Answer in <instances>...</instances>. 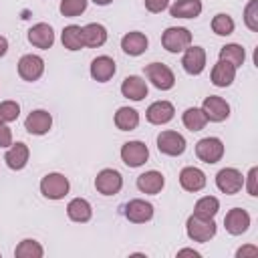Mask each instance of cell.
I'll return each mask as SVG.
<instances>
[{
    "label": "cell",
    "instance_id": "obj_1",
    "mask_svg": "<svg viewBox=\"0 0 258 258\" xmlns=\"http://www.w3.org/2000/svg\"><path fill=\"white\" fill-rule=\"evenodd\" d=\"M216 222L214 218H200L196 214H191L185 222V232L187 238L194 242H210L216 236Z\"/></svg>",
    "mask_w": 258,
    "mask_h": 258
},
{
    "label": "cell",
    "instance_id": "obj_2",
    "mask_svg": "<svg viewBox=\"0 0 258 258\" xmlns=\"http://www.w3.org/2000/svg\"><path fill=\"white\" fill-rule=\"evenodd\" d=\"M161 44L167 52H173V54L183 52L191 44V32L183 26H169L161 34Z\"/></svg>",
    "mask_w": 258,
    "mask_h": 258
},
{
    "label": "cell",
    "instance_id": "obj_3",
    "mask_svg": "<svg viewBox=\"0 0 258 258\" xmlns=\"http://www.w3.org/2000/svg\"><path fill=\"white\" fill-rule=\"evenodd\" d=\"M145 77L159 91H169L175 85L173 71L167 64H163V62H149V64H145Z\"/></svg>",
    "mask_w": 258,
    "mask_h": 258
},
{
    "label": "cell",
    "instance_id": "obj_4",
    "mask_svg": "<svg viewBox=\"0 0 258 258\" xmlns=\"http://www.w3.org/2000/svg\"><path fill=\"white\" fill-rule=\"evenodd\" d=\"M71 189V183L69 179L62 175V173H46L42 179H40V194L46 198V200H62Z\"/></svg>",
    "mask_w": 258,
    "mask_h": 258
},
{
    "label": "cell",
    "instance_id": "obj_5",
    "mask_svg": "<svg viewBox=\"0 0 258 258\" xmlns=\"http://www.w3.org/2000/svg\"><path fill=\"white\" fill-rule=\"evenodd\" d=\"M196 155L204 163H218L224 157V143L218 137H204L196 143Z\"/></svg>",
    "mask_w": 258,
    "mask_h": 258
},
{
    "label": "cell",
    "instance_id": "obj_6",
    "mask_svg": "<svg viewBox=\"0 0 258 258\" xmlns=\"http://www.w3.org/2000/svg\"><path fill=\"white\" fill-rule=\"evenodd\" d=\"M216 185L222 194L234 196L244 187V175L236 167H224L216 173Z\"/></svg>",
    "mask_w": 258,
    "mask_h": 258
},
{
    "label": "cell",
    "instance_id": "obj_7",
    "mask_svg": "<svg viewBox=\"0 0 258 258\" xmlns=\"http://www.w3.org/2000/svg\"><path fill=\"white\" fill-rule=\"evenodd\" d=\"M202 111H204L206 119L212 121V123H222V121H226L230 117V105H228V101L222 99V97H218V95L206 97L204 103H202Z\"/></svg>",
    "mask_w": 258,
    "mask_h": 258
},
{
    "label": "cell",
    "instance_id": "obj_8",
    "mask_svg": "<svg viewBox=\"0 0 258 258\" xmlns=\"http://www.w3.org/2000/svg\"><path fill=\"white\" fill-rule=\"evenodd\" d=\"M121 159L127 167H141L149 159V149L143 141H127L121 147Z\"/></svg>",
    "mask_w": 258,
    "mask_h": 258
},
{
    "label": "cell",
    "instance_id": "obj_9",
    "mask_svg": "<svg viewBox=\"0 0 258 258\" xmlns=\"http://www.w3.org/2000/svg\"><path fill=\"white\" fill-rule=\"evenodd\" d=\"M123 187V177L117 169H101L95 177V189L103 196H115Z\"/></svg>",
    "mask_w": 258,
    "mask_h": 258
},
{
    "label": "cell",
    "instance_id": "obj_10",
    "mask_svg": "<svg viewBox=\"0 0 258 258\" xmlns=\"http://www.w3.org/2000/svg\"><path fill=\"white\" fill-rule=\"evenodd\" d=\"M44 73V60L38 54H24L18 60V75L26 83H34Z\"/></svg>",
    "mask_w": 258,
    "mask_h": 258
},
{
    "label": "cell",
    "instance_id": "obj_11",
    "mask_svg": "<svg viewBox=\"0 0 258 258\" xmlns=\"http://www.w3.org/2000/svg\"><path fill=\"white\" fill-rule=\"evenodd\" d=\"M157 149L163 155L177 157V155H181L185 151V139L177 131H161L157 135Z\"/></svg>",
    "mask_w": 258,
    "mask_h": 258
},
{
    "label": "cell",
    "instance_id": "obj_12",
    "mask_svg": "<svg viewBox=\"0 0 258 258\" xmlns=\"http://www.w3.org/2000/svg\"><path fill=\"white\" fill-rule=\"evenodd\" d=\"M50 127H52V115L44 109H34L24 119V129L30 135H44L50 131Z\"/></svg>",
    "mask_w": 258,
    "mask_h": 258
},
{
    "label": "cell",
    "instance_id": "obj_13",
    "mask_svg": "<svg viewBox=\"0 0 258 258\" xmlns=\"http://www.w3.org/2000/svg\"><path fill=\"white\" fill-rule=\"evenodd\" d=\"M181 67L187 75H202L206 69V50L202 46H187L181 56Z\"/></svg>",
    "mask_w": 258,
    "mask_h": 258
},
{
    "label": "cell",
    "instance_id": "obj_14",
    "mask_svg": "<svg viewBox=\"0 0 258 258\" xmlns=\"http://www.w3.org/2000/svg\"><path fill=\"white\" fill-rule=\"evenodd\" d=\"M123 214L133 224H145V222H149L153 218V206L149 202L137 198V200H131V202L125 204V212Z\"/></svg>",
    "mask_w": 258,
    "mask_h": 258
},
{
    "label": "cell",
    "instance_id": "obj_15",
    "mask_svg": "<svg viewBox=\"0 0 258 258\" xmlns=\"http://www.w3.org/2000/svg\"><path fill=\"white\" fill-rule=\"evenodd\" d=\"M28 157H30V149H28V145L22 143V141H16V143H12L10 147H6L4 161H6V165H8L10 169L20 171V169L26 167Z\"/></svg>",
    "mask_w": 258,
    "mask_h": 258
},
{
    "label": "cell",
    "instance_id": "obj_16",
    "mask_svg": "<svg viewBox=\"0 0 258 258\" xmlns=\"http://www.w3.org/2000/svg\"><path fill=\"white\" fill-rule=\"evenodd\" d=\"M173 115H175V109L169 101H155L145 111V117L151 125H165L173 119Z\"/></svg>",
    "mask_w": 258,
    "mask_h": 258
},
{
    "label": "cell",
    "instance_id": "obj_17",
    "mask_svg": "<svg viewBox=\"0 0 258 258\" xmlns=\"http://www.w3.org/2000/svg\"><path fill=\"white\" fill-rule=\"evenodd\" d=\"M224 226L232 236H240L250 228V214L242 208H232L224 218Z\"/></svg>",
    "mask_w": 258,
    "mask_h": 258
},
{
    "label": "cell",
    "instance_id": "obj_18",
    "mask_svg": "<svg viewBox=\"0 0 258 258\" xmlns=\"http://www.w3.org/2000/svg\"><path fill=\"white\" fill-rule=\"evenodd\" d=\"M28 42L32 46H36V48H42V50L50 48L54 44V32H52L50 24L38 22V24L30 26V30H28Z\"/></svg>",
    "mask_w": 258,
    "mask_h": 258
},
{
    "label": "cell",
    "instance_id": "obj_19",
    "mask_svg": "<svg viewBox=\"0 0 258 258\" xmlns=\"http://www.w3.org/2000/svg\"><path fill=\"white\" fill-rule=\"evenodd\" d=\"M117 67H115V60L107 54H101L97 58H93L91 62V77L97 81V83H107L113 79Z\"/></svg>",
    "mask_w": 258,
    "mask_h": 258
},
{
    "label": "cell",
    "instance_id": "obj_20",
    "mask_svg": "<svg viewBox=\"0 0 258 258\" xmlns=\"http://www.w3.org/2000/svg\"><path fill=\"white\" fill-rule=\"evenodd\" d=\"M179 183L185 191H200L206 187V173L200 167L187 165L179 171Z\"/></svg>",
    "mask_w": 258,
    "mask_h": 258
},
{
    "label": "cell",
    "instance_id": "obj_21",
    "mask_svg": "<svg viewBox=\"0 0 258 258\" xmlns=\"http://www.w3.org/2000/svg\"><path fill=\"white\" fill-rule=\"evenodd\" d=\"M121 95L131 101H143L147 97V83L137 75H129L121 83Z\"/></svg>",
    "mask_w": 258,
    "mask_h": 258
},
{
    "label": "cell",
    "instance_id": "obj_22",
    "mask_svg": "<svg viewBox=\"0 0 258 258\" xmlns=\"http://www.w3.org/2000/svg\"><path fill=\"white\" fill-rule=\"evenodd\" d=\"M147 44H149L147 36H145L143 32H139V30L127 32V34L121 38V48H123V52L129 54V56H139V54H143V52L147 50Z\"/></svg>",
    "mask_w": 258,
    "mask_h": 258
},
{
    "label": "cell",
    "instance_id": "obj_23",
    "mask_svg": "<svg viewBox=\"0 0 258 258\" xmlns=\"http://www.w3.org/2000/svg\"><path fill=\"white\" fill-rule=\"evenodd\" d=\"M163 185H165V177H163L159 171H155V169L145 171V173H141V175L137 177V187H139L141 194H151V196H155V194H159V191L163 189Z\"/></svg>",
    "mask_w": 258,
    "mask_h": 258
},
{
    "label": "cell",
    "instance_id": "obj_24",
    "mask_svg": "<svg viewBox=\"0 0 258 258\" xmlns=\"http://www.w3.org/2000/svg\"><path fill=\"white\" fill-rule=\"evenodd\" d=\"M212 83L216 87H230L236 79V67L226 62V60H218L214 67H212V75H210Z\"/></svg>",
    "mask_w": 258,
    "mask_h": 258
},
{
    "label": "cell",
    "instance_id": "obj_25",
    "mask_svg": "<svg viewBox=\"0 0 258 258\" xmlns=\"http://www.w3.org/2000/svg\"><path fill=\"white\" fill-rule=\"evenodd\" d=\"M83 40L89 48H99L107 42V28L99 22H89L83 26Z\"/></svg>",
    "mask_w": 258,
    "mask_h": 258
},
{
    "label": "cell",
    "instance_id": "obj_26",
    "mask_svg": "<svg viewBox=\"0 0 258 258\" xmlns=\"http://www.w3.org/2000/svg\"><path fill=\"white\" fill-rule=\"evenodd\" d=\"M173 18H196L202 14V0H175L169 6Z\"/></svg>",
    "mask_w": 258,
    "mask_h": 258
},
{
    "label": "cell",
    "instance_id": "obj_27",
    "mask_svg": "<svg viewBox=\"0 0 258 258\" xmlns=\"http://www.w3.org/2000/svg\"><path fill=\"white\" fill-rule=\"evenodd\" d=\"M67 216H69L73 222L85 224V222H89V220L93 218V208H91V204H89L85 198H75V200H71L69 206H67Z\"/></svg>",
    "mask_w": 258,
    "mask_h": 258
},
{
    "label": "cell",
    "instance_id": "obj_28",
    "mask_svg": "<svg viewBox=\"0 0 258 258\" xmlns=\"http://www.w3.org/2000/svg\"><path fill=\"white\" fill-rule=\"evenodd\" d=\"M60 40H62V46L67 50H81L85 46V40H83V26H77V24H69L62 28V34H60Z\"/></svg>",
    "mask_w": 258,
    "mask_h": 258
},
{
    "label": "cell",
    "instance_id": "obj_29",
    "mask_svg": "<svg viewBox=\"0 0 258 258\" xmlns=\"http://www.w3.org/2000/svg\"><path fill=\"white\" fill-rule=\"evenodd\" d=\"M115 125L121 131H133L139 125V113L133 107H119L115 113Z\"/></svg>",
    "mask_w": 258,
    "mask_h": 258
},
{
    "label": "cell",
    "instance_id": "obj_30",
    "mask_svg": "<svg viewBox=\"0 0 258 258\" xmlns=\"http://www.w3.org/2000/svg\"><path fill=\"white\" fill-rule=\"evenodd\" d=\"M244 58H246V52H244V46H242V44L230 42V44H224V46L220 48V60L230 62V64H234L236 69L244 64Z\"/></svg>",
    "mask_w": 258,
    "mask_h": 258
},
{
    "label": "cell",
    "instance_id": "obj_31",
    "mask_svg": "<svg viewBox=\"0 0 258 258\" xmlns=\"http://www.w3.org/2000/svg\"><path fill=\"white\" fill-rule=\"evenodd\" d=\"M181 121H183L185 129H189V131H202L206 127V123H208L202 107H189V109H185L183 115H181Z\"/></svg>",
    "mask_w": 258,
    "mask_h": 258
},
{
    "label": "cell",
    "instance_id": "obj_32",
    "mask_svg": "<svg viewBox=\"0 0 258 258\" xmlns=\"http://www.w3.org/2000/svg\"><path fill=\"white\" fill-rule=\"evenodd\" d=\"M218 210H220V202L214 196H204L194 206V214L200 218H214L218 214Z\"/></svg>",
    "mask_w": 258,
    "mask_h": 258
},
{
    "label": "cell",
    "instance_id": "obj_33",
    "mask_svg": "<svg viewBox=\"0 0 258 258\" xmlns=\"http://www.w3.org/2000/svg\"><path fill=\"white\" fill-rule=\"evenodd\" d=\"M42 254H44L42 246H40L36 240H30V238L22 240V242L14 248V256H16V258H42Z\"/></svg>",
    "mask_w": 258,
    "mask_h": 258
},
{
    "label": "cell",
    "instance_id": "obj_34",
    "mask_svg": "<svg viewBox=\"0 0 258 258\" xmlns=\"http://www.w3.org/2000/svg\"><path fill=\"white\" fill-rule=\"evenodd\" d=\"M212 30L218 34V36H228L234 32V20L230 14L226 12H220L212 18Z\"/></svg>",
    "mask_w": 258,
    "mask_h": 258
},
{
    "label": "cell",
    "instance_id": "obj_35",
    "mask_svg": "<svg viewBox=\"0 0 258 258\" xmlns=\"http://www.w3.org/2000/svg\"><path fill=\"white\" fill-rule=\"evenodd\" d=\"M58 10H60L62 16L75 18V16H79L87 10V0H60Z\"/></svg>",
    "mask_w": 258,
    "mask_h": 258
},
{
    "label": "cell",
    "instance_id": "obj_36",
    "mask_svg": "<svg viewBox=\"0 0 258 258\" xmlns=\"http://www.w3.org/2000/svg\"><path fill=\"white\" fill-rule=\"evenodd\" d=\"M20 115V105L16 101H2L0 103V121L2 123H12Z\"/></svg>",
    "mask_w": 258,
    "mask_h": 258
},
{
    "label": "cell",
    "instance_id": "obj_37",
    "mask_svg": "<svg viewBox=\"0 0 258 258\" xmlns=\"http://www.w3.org/2000/svg\"><path fill=\"white\" fill-rule=\"evenodd\" d=\"M244 24L252 30L258 32V0H250L244 8Z\"/></svg>",
    "mask_w": 258,
    "mask_h": 258
},
{
    "label": "cell",
    "instance_id": "obj_38",
    "mask_svg": "<svg viewBox=\"0 0 258 258\" xmlns=\"http://www.w3.org/2000/svg\"><path fill=\"white\" fill-rule=\"evenodd\" d=\"M256 181H258V167H250L248 175H246V189L252 198L258 196V187H256Z\"/></svg>",
    "mask_w": 258,
    "mask_h": 258
},
{
    "label": "cell",
    "instance_id": "obj_39",
    "mask_svg": "<svg viewBox=\"0 0 258 258\" xmlns=\"http://www.w3.org/2000/svg\"><path fill=\"white\" fill-rule=\"evenodd\" d=\"M167 6H169V0H145V8L149 12H153V14L163 12Z\"/></svg>",
    "mask_w": 258,
    "mask_h": 258
},
{
    "label": "cell",
    "instance_id": "obj_40",
    "mask_svg": "<svg viewBox=\"0 0 258 258\" xmlns=\"http://www.w3.org/2000/svg\"><path fill=\"white\" fill-rule=\"evenodd\" d=\"M12 145V131L6 123L0 121V147H10Z\"/></svg>",
    "mask_w": 258,
    "mask_h": 258
},
{
    "label": "cell",
    "instance_id": "obj_41",
    "mask_svg": "<svg viewBox=\"0 0 258 258\" xmlns=\"http://www.w3.org/2000/svg\"><path fill=\"white\" fill-rule=\"evenodd\" d=\"M256 254H258V248H256V246H244V248H240V250L236 252L238 258H244V256H256Z\"/></svg>",
    "mask_w": 258,
    "mask_h": 258
},
{
    "label": "cell",
    "instance_id": "obj_42",
    "mask_svg": "<svg viewBox=\"0 0 258 258\" xmlns=\"http://www.w3.org/2000/svg\"><path fill=\"white\" fill-rule=\"evenodd\" d=\"M6 52H8V40H6L4 36H0V58H2Z\"/></svg>",
    "mask_w": 258,
    "mask_h": 258
},
{
    "label": "cell",
    "instance_id": "obj_43",
    "mask_svg": "<svg viewBox=\"0 0 258 258\" xmlns=\"http://www.w3.org/2000/svg\"><path fill=\"white\" fill-rule=\"evenodd\" d=\"M185 254H189V256H200V252H196V250H191V248H183V250L177 252V256H185Z\"/></svg>",
    "mask_w": 258,
    "mask_h": 258
},
{
    "label": "cell",
    "instance_id": "obj_44",
    "mask_svg": "<svg viewBox=\"0 0 258 258\" xmlns=\"http://www.w3.org/2000/svg\"><path fill=\"white\" fill-rule=\"evenodd\" d=\"M93 2H95L97 6H107V4H111L113 0H93Z\"/></svg>",
    "mask_w": 258,
    "mask_h": 258
}]
</instances>
